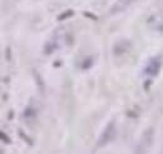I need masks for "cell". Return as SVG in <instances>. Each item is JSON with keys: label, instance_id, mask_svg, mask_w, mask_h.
I'll use <instances>...</instances> for the list:
<instances>
[{"label": "cell", "instance_id": "obj_7", "mask_svg": "<svg viewBox=\"0 0 163 154\" xmlns=\"http://www.w3.org/2000/svg\"><path fill=\"white\" fill-rule=\"evenodd\" d=\"M73 15V12L72 10H68V13H64V14H62V15H59V18H58V20H64V19H67V18H69V16H72Z\"/></svg>", "mask_w": 163, "mask_h": 154}, {"label": "cell", "instance_id": "obj_8", "mask_svg": "<svg viewBox=\"0 0 163 154\" xmlns=\"http://www.w3.org/2000/svg\"><path fill=\"white\" fill-rule=\"evenodd\" d=\"M0 138H2V140H3L4 143H6V144H10V143H12L10 138H9L8 135H5V133H4V132L0 133Z\"/></svg>", "mask_w": 163, "mask_h": 154}, {"label": "cell", "instance_id": "obj_9", "mask_svg": "<svg viewBox=\"0 0 163 154\" xmlns=\"http://www.w3.org/2000/svg\"><path fill=\"white\" fill-rule=\"evenodd\" d=\"M90 65H92V59L88 58V59L84 60V63H83V69H88Z\"/></svg>", "mask_w": 163, "mask_h": 154}, {"label": "cell", "instance_id": "obj_10", "mask_svg": "<svg viewBox=\"0 0 163 154\" xmlns=\"http://www.w3.org/2000/svg\"><path fill=\"white\" fill-rule=\"evenodd\" d=\"M20 137H22V138H23V139H24L25 142H28L29 144H32V140H30V139H29V138H28L26 135H24V133H23L22 130H20Z\"/></svg>", "mask_w": 163, "mask_h": 154}, {"label": "cell", "instance_id": "obj_3", "mask_svg": "<svg viewBox=\"0 0 163 154\" xmlns=\"http://www.w3.org/2000/svg\"><path fill=\"white\" fill-rule=\"evenodd\" d=\"M159 69H161V61L157 58H152L148 64L144 68V74L146 75H151V77H156L159 73Z\"/></svg>", "mask_w": 163, "mask_h": 154}, {"label": "cell", "instance_id": "obj_6", "mask_svg": "<svg viewBox=\"0 0 163 154\" xmlns=\"http://www.w3.org/2000/svg\"><path fill=\"white\" fill-rule=\"evenodd\" d=\"M35 114H36V113H35V110H34V109H32V108H28V109H25V113H24V117L29 118V117H34Z\"/></svg>", "mask_w": 163, "mask_h": 154}, {"label": "cell", "instance_id": "obj_5", "mask_svg": "<svg viewBox=\"0 0 163 154\" xmlns=\"http://www.w3.org/2000/svg\"><path fill=\"white\" fill-rule=\"evenodd\" d=\"M130 49V43L128 40H122V42H118L114 45V54H123L127 53V51Z\"/></svg>", "mask_w": 163, "mask_h": 154}, {"label": "cell", "instance_id": "obj_4", "mask_svg": "<svg viewBox=\"0 0 163 154\" xmlns=\"http://www.w3.org/2000/svg\"><path fill=\"white\" fill-rule=\"evenodd\" d=\"M134 2L136 0H117V3L110 9V12H112V14L120 13V12H123L126 8H128L130 4H133Z\"/></svg>", "mask_w": 163, "mask_h": 154}, {"label": "cell", "instance_id": "obj_1", "mask_svg": "<svg viewBox=\"0 0 163 154\" xmlns=\"http://www.w3.org/2000/svg\"><path fill=\"white\" fill-rule=\"evenodd\" d=\"M153 128H148L144 130L143 133V135H142L139 143H138V145L136 147V152L134 154H147L151 145H152V143H153Z\"/></svg>", "mask_w": 163, "mask_h": 154}, {"label": "cell", "instance_id": "obj_2", "mask_svg": "<svg viewBox=\"0 0 163 154\" xmlns=\"http://www.w3.org/2000/svg\"><path fill=\"white\" fill-rule=\"evenodd\" d=\"M117 137V128H116V124L114 121H110L109 124L106 127V129L103 130V133L100 134L99 139H98V143H97V147L98 148H102L107 144H109L110 142H113Z\"/></svg>", "mask_w": 163, "mask_h": 154}]
</instances>
